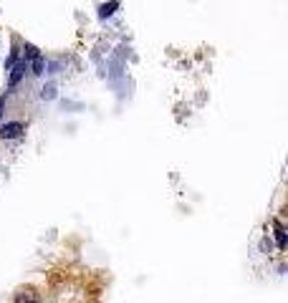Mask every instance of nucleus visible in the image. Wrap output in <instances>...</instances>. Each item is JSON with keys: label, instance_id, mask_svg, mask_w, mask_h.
<instances>
[{"label": "nucleus", "instance_id": "f257e3e1", "mask_svg": "<svg viewBox=\"0 0 288 303\" xmlns=\"http://www.w3.org/2000/svg\"><path fill=\"white\" fill-rule=\"evenodd\" d=\"M23 131H26V129H23L21 121H8V124L0 126V139H18Z\"/></svg>", "mask_w": 288, "mask_h": 303}, {"label": "nucleus", "instance_id": "f03ea898", "mask_svg": "<svg viewBox=\"0 0 288 303\" xmlns=\"http://www.w3.org/2000/svg\"><path fill=\"white\" fill-rule=\"evenodd\" d=\"M26 71H28V61H18L13 68H10V86H18L21 84V79L26 76Z\"/></svg>", "mask_w": 288, "mask_h": 303}, {"label": "nucleus", "instance_id": "7ed1b4c3", "mask_svg": "<svg viewBox=\"0 0 288 303\" xmlns=\"http://www.w3.org/2000/svg\"><path fill=\"white\" fill-rule=\"evenodd\" d=\"M15 303H41V296L33 288H23L15 293Z\"/></svg>", "mask_w": 288, "mask_h": 303}, {"label": "nucleus", "instance_id": "20e7f679", "mask_svg": "<svg viewBox=\"0 0 288 303\" xmlns=\"http://www.w3.org/2000/svg\"><path fill=\"white\" fill-rule=\"evenodd\" d=\"M119 8V0H112V3H104L101 8H99V18H109V15H114V10Z\"/></svg>", "mask_w": 288, "mask_h": 303}, {"label": "nucleus", "instance_id": "39448f33", "mask_svg": "<svg viewBox=\"0 0 288 303\" xmlns=\"http://www.w3.org/2000/svg\"><path fill=\"white\" fill-rule=\"evenodd\" d=\"M43 68H46V63H43V56H35V59L30 61V71H33L35 76H41V73H43Z\"/></svg>", "mask_w": 288, "mask_h": 303}, {"label": "nucleus", "instance_id": "423d86ee", "mask_svg": "<svg viewBox=\"0 0 288 303\" xmlns=\"http://www.w3.org/2000/svg\"><path fill=\"white\" fill-rule=\"evenodd\" d=\"M35 56H41V53H38V48H35L33 43H26V59H23V61H33Z\"/></svg>", "mask_w": 288, "mask_h": 303}, {"label": "nucleus", "instance_id": "0eeeda50", "mask_svg": "<svg viewBox=\"0 0 288 303\" xmlns=\"http://www.w3.org/2000/svg\"><path fill=\"white\" fill-rule=\"evenodd\" d=\"M56 96V89L53 86H46V89L41 91V99H53Z\"/></svg>", "mask_w": 288, "mask_h": 303}, {"label": "nucleus", "instance_id": "6e6552de", "mask_svg": "<svg viewBox=\"0 0 288 303\" xmlns=\"http://www.w3.org/2000/svg\"><path fill=\"white\" fill-rule=\"evenodd\" d=\"M278 248H281V250L286 248V235H283V230H281V225H278Z\"/></svg>", "mask_w": 288, "mask_h": 303}, {"label": "nucleus", "instance_id": "1a4fd4ad", "mask_svg": "<svg viewBox=\"0 0 288 303\" xmlns=\"http://www.w3.org/2000/svg\"><path fill=\"white\" fill-rule=\"evenodd\" d=\"M3 106H5V96L0 99V117H3Z\"/></svg>", "mask_w": 288, "mask_h": 303}]
</instances>
